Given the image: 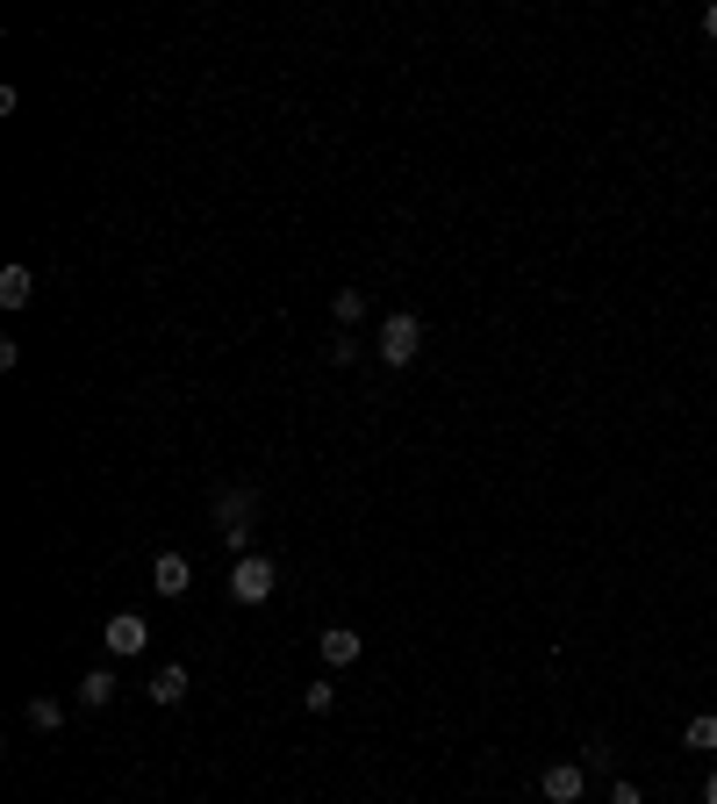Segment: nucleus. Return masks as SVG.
I'll list each match as a JSON object with an SVG mask.
<instances>
[{"instance_id": "obj_1", "label": "nucleus", "mask_w": 717, "mask_h": 804, "mask_svg": "<svg viewBox=\"0 0 717 804\" xmlns=\"http://www.w3.org/2000/svg\"><path fill=\"white\" fill-rule=\"evenodd\" d=\"M417 353H423V324L409 309H395L388 324H380V359H388V367H409Z\"/></svg>"}, {"instance_id": "obj_2", "label": "nucleus", "mask_w": 717, "mask_h": 804, "mask_svg": "<svg viewBox=\"0 0 717 804\" xmlns=\"http://www.w3.org/2000/svg\"><path fill=\"white\" fill-rule=\"evenodd\" d=\"M273 582H280V568H273L266 553H244L237 568H231V597H237V603H266Z\"/></svg>"}, {"instance_id": "obj_3", "label": "nucleus", "mask_w": 717, "mask_h": 804, "mask_svg": "<svg viewBox=\"0 0 717 804\" xmlns=\"http://www.w3.org/2000/svg\"><path fill=\"white\" fill-rule=\"evenodd\" d=\"M252 503H258L252 489H223V496H216V518H223V539L237 546V560L252 553Z\"/></svg>"}, {"instance_id": "obj_4", "label": "nucleus", "mask_w": 717, "mask_h": 804, "mask_svg": "<svg viewBox=\"0 0 717 804\" xmlns=\"http://www.w3.org/2000/svg\"><path fill=\"white\" fill-rule=\"evenodd\" d=\"M582 791H588V762H553V769L539 776V797H545V804H574Z\"/></svg>"}, {"instance_id": "obj_5", "label": "nucleus", "mask_w": 717, "mask_h": 804, "mask_svg": "<svg viewBox=\"0 0 717 804\" xmlns=\"http://www.w3.org/2000/svg\"><path fill=\"white\" fill-rule=\"evenodd\" d=\"M316 654H324V669L338 675V669H352V661L366 654V640H359L352 625H330V632H316Z\"/></svg>"}, {"instance_id": "obj_6", "label": "nucleus", "mask_w": 717, "mask_h": 804, "mask_svg": "<svg viewBox=\"0 0 717 804\" xmlns=\"http://www.w3.org/2000/svg\"><path fill=\"white\" fill-rule=\"evenodd\" d=\"M101 640H109V654H122V661H130V654H144L151 625H144V618H136V611H115L109 625H101Z\"/></svg>"}, {"instance_id": "obj_7", "label": "nucleus", "mask_w": 717, "mask_h": 804, "mask_svg": "<svg viewBox=\"0 0 717 804\" xmlns=\"http://www.w3.org/2000/svg\"><path fill=\"white\" fill-rule=\"evenodd\" d=\"M151 582H158V597H187V589H194L187 553H158V560H151Z\"/></svg>"}, {"instance_id": "obj_8", "label": "nucleus", "mask_w": 717, "mask_h": 804, "mask_svg": "<svg viewBox=\"0 0 717 804\" xmlns=\"http://www.w3.org/2000/svg\"><path fill=\"white\" fill-rule=\"evenodd\" d=\"M115 690H122V682H115V669H86V675H80V704H86V711L115 704Z\"/></svg>"}, {"instance_id": "obj_9", "label": "nucleus", "mask_w": 717, "mask_h": 804, "mask_svg": "<svg viewBox=\"0 0 717 804\" xmlns=\"http://www.w3.org/2000/svg\"><path fill=\"white\" fill-rule=\"evenodd\" d=\"M29 295H37V273H29V266H0V302H8V309H22Z\"/></svg>"}, {"instance_id": "obj_10", "label": "nucleus", "mask_w": 717, "mask_h": 804, "mask_svg": "<svg viewBox=\"0 0 717 804\" xmlns=\"http://www.w3.org/2000/svg\"><path fill=\"white\" fill-rule=\"evenodd\" d=\"M180 696H187V669H180V661H165V669L151 675V704H180Z\"/></svg>"}, {"instance_id": "obj_11", "label": "nucleus", "mask_w": 717, "mask_h": 804, "mask_svg": "<svg viewBox=\"0 0 717 804\" xmlns=\"http://www.w3.org/2000/svg\"><path fill=\"white\" fill-rule=\"evenodd\" d=\"M682 747H696V754H710V747H717V719H710V711H696V719L682 725Z\"/></svg>"}, {"instance_id": "obj_12", "label": "nucleus", "mask_w": 717, "mask_h": 804, "mask_svg": "<svg viewBox=\"0 0 717 804\" xmlns=\"http://www.w3.org/2000/svg\"><path fill=\"white\" fill-rule=\"evenodd\" d=\"M29 725H37V733H58V725H65V704H58V696H37V704H29Z\"/></svg>"}, {"instance_id": "obj_13", "label": "nucleus", "mask_w": 717, "mask_h": 804, "mask_svg": "<svg viewBox=\"0 0 717 804\" xmlns=\"http://www.w3.org/2000/svg\"><path fill=\"white\" fill-rule=\"evenodd\" d=\"M330 309H338V324L352 330L359 316H366V295H359V287H338V302H330Z\"/></svg>"}, {"instance_id": "obj_14", "label": "nucleus", "mask_w": 717, "mask_h": 804, "mask_svg": "<svg viewBox=\"0 0 717 804\" xmlns=\"http://www.w3.org/2000/svg\"><path fill=\"white\" fill-rule=\"evenodd\" d=\"M301 704H309V711H316V719H324V711H330V704H338V690H330V675H324V682H309V690H301Z\"/></svg>"}, {"instance_id": "obj_15", "label": "nucleus", "mask_w": 717, "mask_h": 804, "mask_svg": "<svg viewBox=\"0 0 717 804\" xmlns=\"http://www.w3.org/2000/svg\"><path fill=\"white\" fill-rule=\"evenodd\" d=\"M610 804H646V791H638L632 776H617V783H610Z\"/></svg>"}, {"instance_id": "obj_16", "label": "nucleus", "mask_w": 717, "mask_h": 804, "mask_svg": "<svg viewBox=\"0 0 717 804\" xmlns=\"http://www.w3.org/2000/svg\"><path fill=\"white\" fill-rule=\"evenodd\" d=\"M704 37H710V43H717V8H704Z\"/></svg>"}, {"instance_id": "obj_17", "label": "nucleus", "mask_w": 717, "mask_h": 804, "mask_svg": "<svg viewBox=\"0 0 717 804\" xmlns=\"http://www.w3.org/2000/svg\"><path fill=\"white\" fill-rule=\"evenodd\" d=\"M704 804H717V769H710V783H704Z\"/></svg>"}]
</instances>
